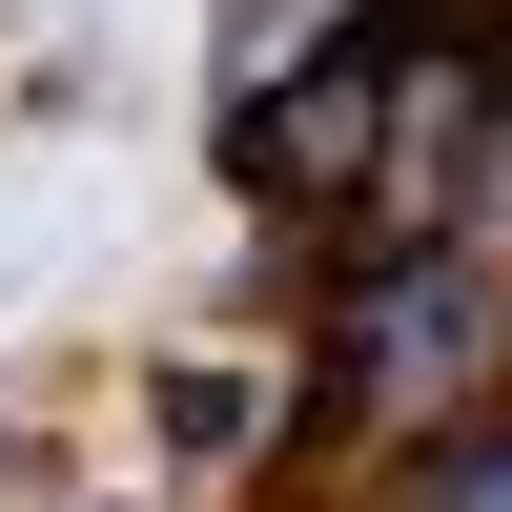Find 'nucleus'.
Wrapping results in <instances>:
<instances>
[{"instance_id":"obj_3","label":"nucleus","mask_w":512,"mask_h":512,"mask_svg":"<svg viewBox=\"0 0 512 512\" xmlns=\"http://www.w3.org/2000/svg\"><path fill=\"white\" fill-rule=\"evenodd\" d=\"M144 431L185 451V472H246V451H267V390H246V369H205V349H185V369H144Z\"/></svg>"},{"instance_id":"obj_1","label":"nucleus","mask_w":512,"mask_h":512,"mask_svg":"<svg viewBox=\"0 0 512 512\" xmlns=\"http://www.w3.org/2000/svg\"><path fill=\"white\" fill-rule=\"evenodd\" d=\"M512 369V287L472 246H369L349 287H328V390H308V451L349 431H451V410H492Z\"/></svg>"},{"instance_id":"obj_6","label":"nucleus","mask_w":512,"mask_h":512,"mask_svg":"<svg viewBox=\"0 0 512 512\" xmlns=\"http://www.w3.org/2000/svg\"><path fill=\"white\" fill-rule=\"evenodd\" d=\"M0 451H21V431H0Z\"/></svg>"},{"instance_id":"obj_4","label":"nucleus","mask_w":512,"mask_h":512,"mask_svg":"<svg viewBox=\"0 0 512 512\" xmlns=\"http://www.w3.org/2000/svg\"><path fill=\"white\" fill-rule=\"evenodd\" d=\"M390 512H512V410H451V431L390 451Z\"/></svg>"},{"instance_id":"obj_5","label":"nucleus","mask_w":512,"mask_h":512,"mask_svg":"<svg viewBox=\"0 0 512 512\" xmlns=\"http://www.w3.org/2000/svg\"><path fill=\"white\" fill-rule=\"evenodd\" d=\"M308 21H328V0H205V62H226V103H246V82H267Z\"/></svg>"},{"instance_id":"obj_2","label":"nucleus","mask_w":512,"mask_h":512,"mask_svg":"<svg viewBox=\"0 0 512 512\" xmlns=\"http://www.w3.org/2000/svg\"><path fill=\"white\" fill-rule=\"evenodd\" d=\"M226 185L287 205V226H328V205L390 185V21H328L287 82H246L226 103Z\"/></svg>"}]
</instances>
